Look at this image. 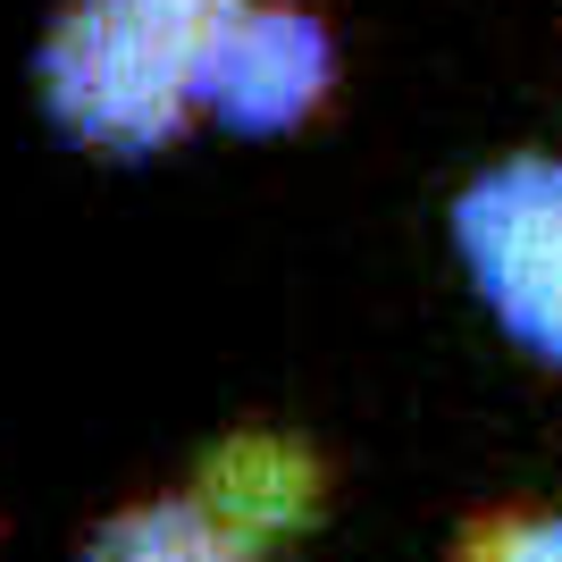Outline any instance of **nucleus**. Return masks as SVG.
<instances>
[{
  "mask_svg": "<svg viewBox=\"0 0 562 562\" xmlns=\"http://www.w3.org/2000/svg\"><path fill=\"white\" fill-rule=\"evenodd\" d=\"M453 562H562V513H487Z\"/></svg>",
  "mask_w": 562,
  "mask_h": 562,
  "instance_id": "6",
  "label": "nucleus"
},
{
  "mask_svg": "<svg viewBox=\"0 0 562 562\" xmlns=\"http://www.w3.org/2000/svg\"><path fill=\"white\" fill-rule=\"evenodd\" d=\"M193 495H202L244 546L285 538V529H303L311 504H319V462H311V446H294L278 428H244V437H227V446L202 462V487Z\"/></svg>",
  "mask_w": 562,
  "mask_h": 562,
  "instance_id": "4",
  "label": "nucleus"
},
{
  "mask_svg": "<svg viewBox=\"0 0 562 562\" xmlns=\"http://www.w3.org/2000/svg\"><path fill=\"white\" fill-rule=\"evenodd\" d=\"M244 0H68L43 34V101L93 151H160L202 110V68Z\"/></svg>",
  "mask_w": 562,
  "mask_h": 562,
  "instance_id": "1",
  "label": "nucleus"
},
{
  "mask_svg": "<svg viewBox=\"0 0 562 562\" xmlns=\"http://www.w3.org/2000/svg\"><path fill=\"white\" fill-rule=\"evenodd\" d=\"M453 244L504 336L562 361V160L520 151L479 168L453 202Z\"/></svg>",
  "mask_w": 562,
  "mask_h": 562,
  "instance_id": "2",
  "label": "nucleus"
},
{
  "mask_svg": "<svg viewBox=\"0 0 562 562\" xmlns=\"http://www.w3.org/2000/svg\"><path fill=\"white\" fill-rule=\"evenodd\" d=\"M336 85L328 25L294 0H244L202 68V110L235 135H285L303 126Z\"/></svg>",
  "mask_w": 562,
  "mask_h": 562,
  "instance_id": "3",
  "label": "nucleus"
},
{
  "mask_svg": "<svg viewBox=\"0 0 562 562\" xmlns=\"http://www.w3.org/2000/svg\"><path fill=\"white\" fill-rule=\"evenodd\" d=\"M93 562H244V538L202 504V495H160L101 529Z\"/></svg>",
  "mask_w": 562,
  "mask_h": 562,
  "instance_id": "5",
  "label": "nucleus"
}]
</instances>
